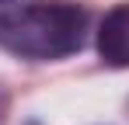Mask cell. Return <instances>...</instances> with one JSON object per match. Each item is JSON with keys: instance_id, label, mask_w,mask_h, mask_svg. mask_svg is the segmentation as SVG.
<instances>
[{"instance_id": "6da1fadb", "label": "cell", "mask_w": 129, "mask_h": 125, "mask_svg": "<svg viewBox=\"0 0 129 125\" xmlns=\"http://www.w3.org/2000/svg\"><path fill=\"white\" fill-rule=\"evenodd\" d=\"M87 14L66 0H42L0 14V49L21 59H63L84 45Z\"/></svg>"}, {"instance_id": "7a4b0ae2", "label": "cell", "mask_w": 129, "mask_h": 125, "mask_svg": "<svg viewBox=\"0 0 129 125\" xmlns=\"http://www.w3.org/2000/svg\"><path fill=\"white\" fill-rule=\"evenodd\" d=\"M98 52L108 66H129V4L108 11L98 31Z\"/></svg>"}, {"instance_id": "3957f363", "label": "cell", "mask_w": 129, "mask_h": 125, "mask_svg": "<svg viewBox=\"0 0 129 125\" xmlns=\"http://www.w3.org/2000/svg\"><path fill=\"white\" fill-rule=\"evenodd\" d=\"M0 4H7V0H0Z\"/></svg>"}]
</instances>
